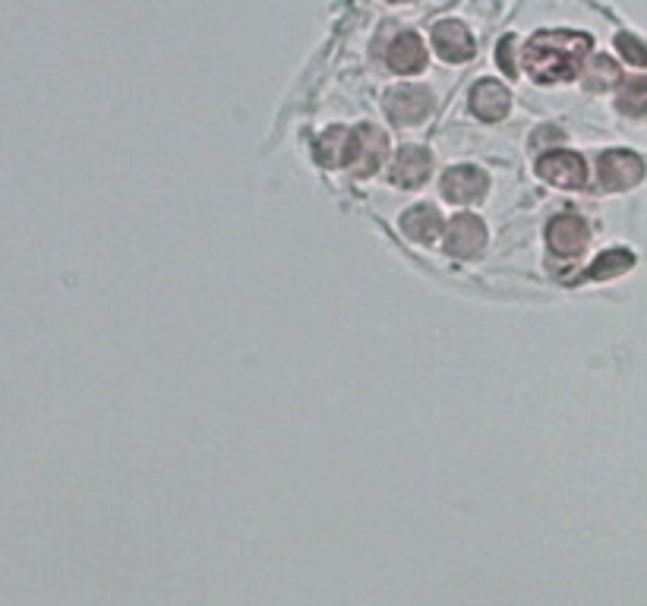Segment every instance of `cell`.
I'll list each match as a JSON object with an SVG mask.
<instances>
[{
    "mask_svg": "<svg viewBox=\"0 0 647 606\" xmlns=\"http://www.w3.org/2000/svg\"><path fill=\"white\" fill-rule=\"evenodd\" d=\"M401 231L411 240H417V244H430V240H436L442 231V215L436 206L423 202V206H414L401 215Z\"/></svg>",
    "mask_w": 647,
    "mask_h": 606,
    "instance_id": "7c38bea8",
    "label": "cell"
},
{
    "mask_svg": "<svg viewBox=\"0 0 647 606\" xmlns=\"http://www.w3.org/2000/svg\"><path fill=\"white\" fill-rule=\"evenodd\" d=\"M487 174L474 165H458V168H449L446 177H442V193H446L452 202H461V206H468V202H477L487 196Z\"/></svg>",
    "mask_w": 647,
    "mask_h": 606,
    "instance_id": "52a82bcc",
    "label": "cell"
},
{
    "mask_svg": "<svg viewBox=\"0 0 647 606\" xmlns=\"http://www.w3.org/2000/svg\"><path fill=\"white\" fill-rule=\"evenodd\" d=\"M562 133L559 130H540L537 136H534V143L540 146V143H553V139H559Z\"/></svg>",
    "mask_w": 647,
    "mask_h": 606,
    "instance_id": "ffe728a7",
    "label": "cell"
},
{
    "mask_svg": "<svg viewBox=\"0 0 647 606\" xmlns=\"http://www.w3.org/2000/svg\"><path fill=\"white\" fill-rule=\"evenodd\" d=\"M471 108L480 120H502L509 111V92L496 79H483L471 92Z\"/></svg>",
    "mask_w": 647,
    "mask_h": 606,
    "instance_id": "4fadbf2b",
    "label": "cell"
},
{
    "mask_svg": "<svg viewBox=\"0 0 647 606\" xmlns=\"http://www.w3.org/2000/svg\"><path fill=\"white\" fill-rule=\"evenodd\" d=\"M487 244V228H483V221L477 215H468L461 212L452 218L449 225V234H446V250L458 259H471L483 250Z\"/></svg>",
    "mask_w": 647,
    "mask_h": 606,
    "instance_id": "5b68a950",
    "label": "cell"
},
{
    "mask_svg": "<svg viewBox=\"0 0 647 606\" xmlns=\"http://www.w3.org/2000/svg\"><path fill=\"white\" fill-rule=\"evenodd\" d=\"M430 165H433V161L423 149L404 146L398 152V158H395L389 177H392V184H398V187H420L423 180H427V174H430Z\"/></svg>",
    "mask_w": 647,
    "mask_h": 606,
    "instance_id": "8fae6325",
    "label": "cell"
},
{
    "mask_svg": "<svg viewBox=\"0 0 647 606\" xmlns=\"http://www.w3.org/2000/svg\"><path fill=\"white\" fill-rule=\"evenodd\" d=\"M591 42L588 35L575 32H540L531 38L528 51H524V67L537 79V83H553V79H569L578 73L584 54Z\"/></svg>",
    "mask_w": 647,
    "mask_h": 606,
    "instance_id": "6da1fadb",
    "label": "cell"
},
{
    "mask_svg": "<svg viewBox=\"0 0 647 606\" xmlns=\"http://www.w3.org/2000/svg\"><path fill=\"white\" fill-rule=\"evenodd\" d=\"M351 152V130L332 127L316 139V161L326 168H345Z\"/></svg>",
    "mask_w": 647,
    "mask_h": 606,
    "instance_id": "5bb4252c",
    "label": "cell"
},
{
    "mask_svg": "<svg viewBox=\"0 0 647 606\" xmlns=\"http://www.w3.org/2000/svg\"><path fill=\"white\" fill-rule=\"evenodd\" d=\"M616 79H619V70L610 57H594L591 67L584 70V83H588V89H610Z\"/></svg>",
    "mask_w": 647,
    "mask_h": 606,
    "instance_id": "e0dca14e",
    "label": "cell"
},
{
    "mask_svg": "<svg viewBox=\"0 0 647 606\" xmlns=\"http://www.w3.org/2000/svg\"><path fill=\"white\" fill-rule=\"evenodd\" d=\"M433 48L439 51V57L452 60V64H461V60L474 57V38L461 23L446 19V23H439L433 29Z\"/></svg>",
    "mask_w": 647,
    "mask_h": 606,
    "instance_id": "9c48e42d",
    "label": "cell"
},
{
    "mask_svg": "<svg viewBox=\"0 0 647 606\" xmlns=\"http://www.w3.org/2000/svg\"><path fill=\"white\" fill-rule=\"evenodd\" d=\"M619 108H622L625 114H632V117L647 114V76L632 79V83L622 89V95H619Z\"/></svg>",
    "mask_w": 647,
    "mask_h": 606,
    "instance_id": "2e32d148",
    "label": "cell"
},
{
    "mask_svg": "<svg viewBox=\"0 0 647 606\" xmlns=\"http://www.w3.org/2000/svg\"><path fill=\"white\" fill-rule=\"evenodd\" d=\"M619 48L622 54L632 60V64H644L647 67V48L638 42V38H629V35H619Z\"/></svg>",
    "mask_w": 647,
    "mask_h": 606,
    "instance_id": "ac0fdd59",
    "label": "cell"
},
{
    "mask_svg": "<svg viewBox=\"0 0 647 606\" xmlns=\"http://www.w3.org/2000/svg\"><path fill=\"white\" fill-rule=\"evenodd\" d=\"M537 174L543 180H550L556 187H581L584 184V161L575 155V152H547L540 161H537Z\"/></svg>",
    "mask_w": 647,
    "mask_h": 606,
    "instance_id": "ba28073f",
    "label": "cell"
},
{
    "mask_svg": "<svg viewBox=\"0 0 647 606\" xmlns=\"http://www.w3.org/2000/svg\"><path fill=\"white\" fill-rule=\"evenodd\" d=\"M395 4H408V0H395Z\"/></svg>",
    "mask_w": 647,
    "mask_h": 606,
    "instance_id": "44dd1931",
    "label": "cell"
},
{
    "mask_svg": "<svg viewBox=\"0 0 647 606\" xmlns=\"http://www.w3.org/2000/svg\"><path fill=\"white\" fill-rule=\"evenodd\" d=\"M632 266V253L629 250H606L597 256L588 269V278H616Z\"/></svg>",
    "mask_w": 647,
    "mask_h": 606,
    "instance_id": "9a60e30c",
    "label": "cell"
},
{
    "mask_svg": "<svg viewBox=\"0 0 647 606\" xmlns=\"http://www.w3.org/2000/svg\"><path fill=\"white\" fill-rule=\"evenodd\" d=\"M386 60H389V67L395 73H417L423 70V64H427V48H423L420 42V35L414 32H401L392 38V45L386 51Z\"/></svg>",
    "mask_w": 647,
    "mask_h": 606,
    "instance_id": "30bf717a",
    "label": "cell"
},
{
    "mask_svg": "<svg viewBox=\"0 0 647 606\" xmlns=\"http://www.w3.org/2000/svg\"><path fill=\"white\" fill-rule=\"evenodd\" d=\"M433 111V95L423 86H395L386 92V114L401 127H414Z\"/></svg>",
    "mask_w": 647,
    "mask_h": 606,
    "instance_id": "3957f363",
    "label": "cell"
},
{
    "mask_svg": "<svg viewBox=\"0 0 647 606\" xmlns=\"http://www.w3.org/2000/svg\"><path fill=\"white\" fill-rule=\"evenodd\" d=\"M389 139L376 127H357L351 133V152H348V168H354L357 177H370L379 171V165L386 161Z\"/></svg>",
    "mask_w": 647,
    "mask_h": 606,
    "instance_id": "7a4b0ae2",
    "label": "cell"
},
{
    "mask_svg": "<svg viewBox=\"0 0 647 606\" xmlns=\"http://www.w3.org/2000/svg\"><path fill=\"white\" fill-rule=\"evenodd\" d=\"M588 225H584V218L578 215H556L547 228V244L556 256H578L584 247H588Z\"/></svg>",
    "mask_w": 647,
    "mask_h": 606,
    "instance_id": "8992f818",
    "label": "cell"
},
{
    "mask_svg": "<svg viewBox=\"0 0 647 606\" xmlns=\"http://www.w3.org/2000/svg\"><path fill=\"white\" fill-rule=\"evenodd\" d=\"M597 177L603 190H629L644 177V161L625 149L603 152L597 161Z\"/></svg>",
    "mask_w": 647,
    "mask_h": 606,
    "instance_id": "277c9868",
    "label": "cell"
},
{
    "mask_svg": "<svg viewBox=\"0 0 647 606\" xmlns=\"http://www.w3.org/2000/svg\"><path fill=\"white\" fill-rule=\"evenodd\" d=\"M499 64L505 67V73H515V64H512V38L505 45H499Z\"/></svg>",
    "mask_w": 647,
    "mask_h": 606,
    "instance_id": "d6986e66",
    "label": "cell"
}]
</instances>
